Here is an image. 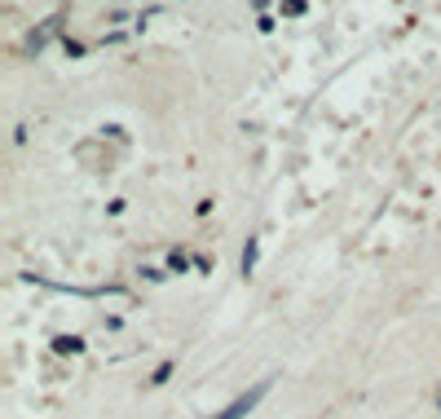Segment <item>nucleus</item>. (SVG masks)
Wrapping results in <instances>:
<instances>
[{
    "label": "nucleus",
    "mask_w": 441,
    "mask_h": 419,
    "mask_svg": "<svg viewBox=\"0 0 441 419\" xmlns=\"http://www.w3.org/2000/svg\"><path fill=\"white\" fill-rule=\"evenodd\" d=\"M265 393H269V380H260V384L252 388V393H243L239 402H230V406H225V415H216V419H247V415L256 411V402L265 397Z\"/></svg>",
    "instance_id": "nucleus-1"
},
{
    "label": "nucleus",
    "mask_w": 441,
    "mask_h": 419,
    "mask_svg": "<svg viewBox=\"0 0 441 419\" xmlns=\"http://www.w3.org/2000/svg\"><path fill=\"white\" fill-rule=\"evenodd\" d=\"M256 256H260V239H247V247H243V274H256Z\"/></svg>",
    "instance_id": "nucleus-2"
},
{
    "label": "nucleus",
    "mask_w": 441,
    "mask_h": 419,
    "mask_svg": "<svg viewBox=\"0 0 441 419\" xmlns=\"http://www.w3.org/2000/svg\"><path fill=\"white\" fill-rule=\"evenodd\" d=\"M53 348H58V353H80V348H84V340H80V335H58V340H53Z\"/></svg>",
    "instance_id": "nucleus-3"
},
{
    "label": "nucleus",
    "mask_w": 441,
    "mask_h": 419,
    "mask_svg": "<svg viewBox=\"0 0 441 419\" xmlns=\"http://www.w3.org/2000/svg\"><path fill=\"white\" fill-rule=\"evenodd\" d=\"M168 375H172V362H163V367L155 371V380H150V384H163V380H168Z\"/></svg>",
    "instance_id": "nucleus-4"
},
{
    "label": "nucleus",
    "mask_w": 441,
    "mask_h": 419,
    "mask_svg": "<svg viewBox=\"0 0 441 419\" xmlns=\"http://www.w3.org/2000/svg\"><path fill=\"white\" fill-rule=\"evenodd\" d=\"M283 9H287V13H292V18H296V13H305V0H287Z\"/></svg>",
    "instance_id": "nucleus-5"
}]
</instances>
